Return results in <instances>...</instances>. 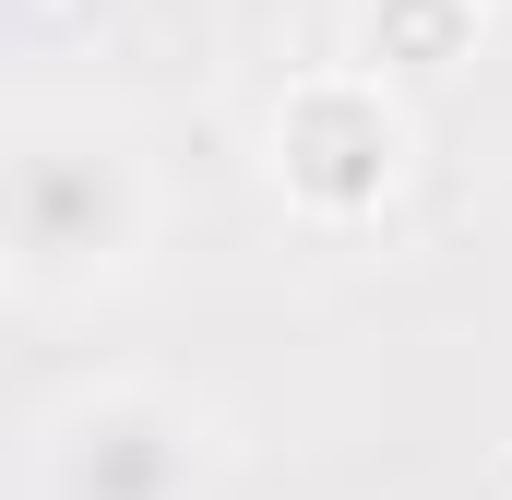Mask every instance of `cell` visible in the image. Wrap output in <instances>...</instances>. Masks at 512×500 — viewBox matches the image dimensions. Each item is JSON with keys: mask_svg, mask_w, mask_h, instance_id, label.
I'll use <instances>...</instances> for the list:
<instances>
[{"mask_svg": "<svg viewBox=\"0 0 512 500\" xmlns=\"http://www.w3.org/2000/svg\"><path fill=\"white\" fill-rule=\"evenodd\" d=\"M489 36V0H358V72L405 84H453Z\"/></svg>", "mask_w": 512, "mask_h": 500, "instance_id": "277c9868", "label": "cell"}, {"mask_svg": "<svg viewBox=\"0 0 512 500\" xmlns=\"http://www.w3.org/2000/svg\"><path fill=\"white\" fill-rule=\"evenodd\" d=\"M215 429L167 381H96L36 429V500H203Z\"/></svg>", "mask_w": 512, "mask_h": 500, "instance_id": "3957f363", "label": "cell"}, {"mask_svg": "<svg viewBox=\"0 0 512 500\" xmlns=\"http://www.w3.org/2000/svg\"><path fill=\"white\" fill-rule=\"evenodd\" d=\"M262 167H274V191L310 227H358V215H382L393 191H405V167H417V108L393 96L382 72L322 60V72H298L262 108Z\"/></svg>", "mask_w": 512, "mask_h": 500, "instance_id": "7a4b0ae2", "label": "cell"}, {"mask_svg": "<svg viewBox=\"0 0 512 500\" xmlns=\"http://www.w3.org/2000/svg\"><path fill=\"white\" fill-rule=\"evenodd\" d=\"M155 239V179L108 131H36L12 155V286L60 298V286H108L131 250Z\"/></svg>", "mask_w": 512, "mask_h": 500, "instance_id": "6da1fadb", "label": "cell"}]
</instances>
